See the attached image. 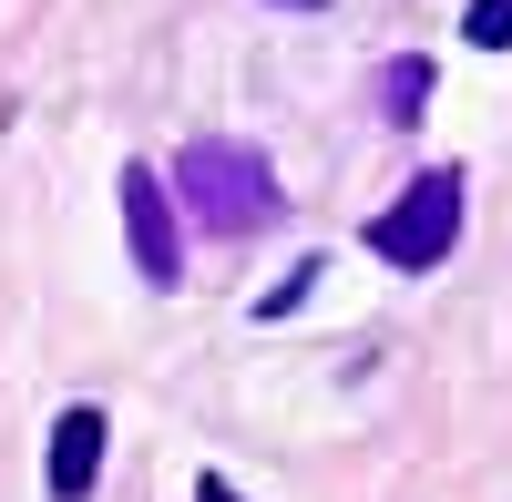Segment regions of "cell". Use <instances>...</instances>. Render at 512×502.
I'll return each instance as SVG.
<instances>
[{
	"mask_svg": "<svg viewBox=\"0 0 512 502\" xmlns=\"http://www.w3.org/2000/svg\"><path fill=\"white\" fill-rule=\"evenodd\" d=\"M164 195H175L205 236H246V226H267V216H277V164L256 154V144L205 134V144L175 154V185H164Z\"/></svg>",
	"mask_w": 512,
	"mask_h": 502,
	"instance_id": "cell-1",
	"label": "cell"
},
{
	"mask_svg": "<svg viewBox=\"0 0 512 502\" xmlns=\"http://www.w3.org/2000/svg\"><path fill=\"white\" fill-rule=\"evenodd\" d=\"M103 441H113V421H103L93 400H72L62 421H52V462H41L52 502H93V482H103Z\"/></svg>",
	"mask_w": 512,
	"mask_h": 502,
	"instance_id": "cell-4",
	"label": "cell"
},
{
	"mask_svg": "<svg viewBox=\"0 0 512 502\" xmlns=\"http://www.w3.org/2000/svg\"><path fill=\"white\" fill-rule=\"evenodd\" d=\"M461 31H472V52H512V0H472Z\"/></svg>",
	"mask_w": 512,
	"mask_h": 502,
	"instance_id": "cell-6",
	"label": "cell"
},
{
	"mask_svg": "<svg viewBox=\"0 0 512 502\" xmlns=\"http://www.w3.org/2000/svg\"><path fill=\"white\" fill-rule=\"evenodd\" d=\"M195 502H236V482H226V472H205V482H195Z\"/></svg>",
	"mask_w": 512,
	"mask_h": 502,
	"instance_id": "cell-8",
	"label": "cell"
},
{
	"mask_svg": "<svg viewBox=\"0 0 512 502\" xmlns=\"http://www.w3.org/2000/svg\"><path fill=\"white\" fill-rule=\"evenodd\" d=\"M431 62H420V52H400L390 72H379V113H390V123H420V113H431Z\"/></svg>",
	"mask_w": 512,
	"mask_h": 502,
	"instance_id": "cell-5",
	"label": "cell"
},
{
	"mask_svg": "<svg viewBox=\"0 0 512 502\" xmlns=\"http://www.w3.org/2000/svg\"><path fill=\"white\" fill-rule=\"evenodd\" d=\"M308 287H318V267H287V287H267V298H256V318H287Z\"/></svg>",
	"mask_w": 512,
	"mask_h": 502,
	"instance_id": "cell-7",
	"label": "cell"
},
{
	"mask_svg": "<svg viewBox=\"0 0 512 502\" xmlns=\"http://www.w3.org/2000/svg\"><path fill=\"white\" fill-rule=\"evenodd\" d=\"M277 11H328V0H277Z\"/></svg>",
	"mask_w": 512,
	"mask_h": 502,
	"instance_id": "cell-9",
	"label": "cell"
},
{
	"mask_svg": "<svg viewBox=\"0 0 512 502\" xmlns=\"http://www.w3.org/2000/svg\"><path fill=\"white\" fill-rule=\"evenodd\" d=\"M123 236H134L144 287H175L185 277V226H175V195H164L154 164H123Z\"/></svg>",
	"mask_w": 512,
	"mask_h": 502,
	"instance_id": "cell-3",
	"label": "cell"
},
{
	"mask_svg": "<svg viewBox=\"0 0 512 502\" xmlns=\"http://www.w3.org/2000/svg\"><path fill=\"white\" fill-rule=\"evenodd\" d=\"M369 246H379L400 277L441 267L451 246H461V175H451V164H431V175H420L400 205H379V216H369Z\"/></svg>",
	"mask_w": 512,
	"mask_h": 502,
	"instance_id": "cell-2",
	"label": "cell"
}]
</instances>
